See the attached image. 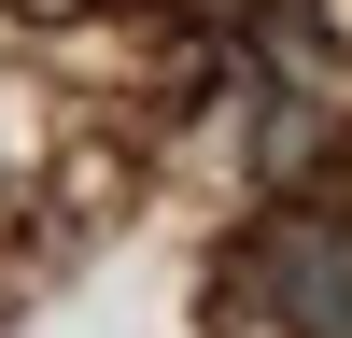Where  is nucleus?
I'll return each instance as SVG.
<instances>
[{
    "mask_svg": "<svg viewBox=\"0 0 352 338\" xmlns=\"http://www.w3.org/2000/svg\"><path fill=\"white\" fill-rule=\"evenodd\" d=\"M254 310L282 338H352V212H268L254 225Z\"/></svg>",
    "mask_w": 352,
    "mask_h": 338,
    "instance_id": "nucleus-1",
    "label": "nucleus"
}]
</instances>
